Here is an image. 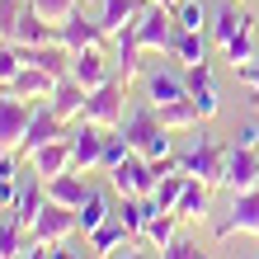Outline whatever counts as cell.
Returning a JSON list of instances; mask_svg holds the SVG:
<instances>
[{
    "mask_svg": "<svg viewBox=\"0 0 259 259\" xmlns=\"http://www.w3.org/2000/svg\"><path fill=\"white\" fill-rule=\"evenodd\" d=\"M118 132L127 137V146L146 160H160L170 156V127L160 123V109H137L127 123H118Z\"/></svg>",
    "mask_w": 259,
    "mask_h": 259,
    "instance_id": "cell-1",
    "label": "cell"
},
{
    "mask_svg": "<svg viewBox=\"0 0 259 259\" xmlns=\"http://www.w3.org/2000/svg\"><path fill=\"white\" fill-rule=\"evenodd\" d=\"M179 170L193 175V179H203L207 189H226V146H217L212 137L198 132L193 151H184V156H179Z\"/></svg>",
    "mask_w": 259,
    "mask_h": 259,
    "instance_id": "cell-2",
    "label": "cell"
},
{
    "mask_svg": "<svg viewBox=\"0 0 259 259\" xmlns=\"http://www.w3.org/2000/svg\"><path fill=\"white\" fill-rule=\"evenodd\" d=\"M160 170H156V160H146V156H132L118 165V170H109V184L123 193V198H156V189H160Z\"/></svg>",
    "mask_w": 259,
    "mask_h": 259,
    "instance_id": "cell-3",
    "label": "cell"
},
{
    "mask_svg": "<svg viewBox=\"0 0 259 259\" xmlns=\"http://www.w3.org/2000/svg\"><path fill=\"white\" fill-rule=\"evenodd\" d=\"M132 28H137L142 52H170L175 48V33H179L175 10H165V5H142V14L132 19Z\"/></svg>",
    "mask_w": 259,
    "mask_h": 259,
    "instance_id": "cell-4",
    "label": "cell"
},
{
    "mask_svg": "<svg viewBox=\"0 0 259 259\" xmlns=\"http://www.w3.org/2000/svg\"><path fill=\"white\" fill-rule=\"evenodd\" d=\"M123 99H127V85L118 80H104L99 90H90V99H85V123H99V127H118L123 123Z\"/></svg>",
    "mask_w": 259,
    "mask_h": 259,
    "instance_id": "cell-5",
    "label": "cell"
},
{
    "mask_svg": "<svg viewBox=\"0 0 259 259\" xmlns=\"http://www.w3.org/2000/svg\"><path fill=\"white\" fill-rule=\"evenodd\" d=\"M66 137H71V170H80V175L99 170V156H104V137H109V127L75 118V127H71Z\"/></svg>",
    "mask_w": 259,
    "mask_h": 259,
    "instance_id": "cell-6",
    "label": "cell"
},
{
    "mask_svg": "<svg viewBox=\"0 0 259 259\" xmlns=\"http://www.w3.org/2000/svg\"><path fill=\"white\" fill-rule=\"evenodd\" d=\"M231 236H259V189L231 193V212L217 222V240H231Z\"/></svg>",
    "mask_w": 259,
    "mask_h": 259,
    "instance_id": "cell-7",
    "label": "cell"
},
{
    "mask_svg": "<svg viewBox=\"0 0 259 259\" xmlns=\"http://www.w3.org/2000/svg\"><path fill=\"white\" fill-rule=\"evenodd\" d=\"M226 189L231 193H250L259 189V146H226Z\"/></svg>",
    "mask_w": 259,
    "mask_h": 259,
    "instance_id": "cell-8",
    "label": "cell"
},
{
    "mask_svg": "<svg viewBox=\"0 0 259 259\" xmlns=\"http://www.w3.org/2000/svg\"><path fill=\"white\" fill-rule=\"evenodd\" d=\"M33 109H38V104L14 99L10 90H0V151L19 146V137L28 132V123H33Z\"/></svg>",
    "mask_w": 259,
    "mask_h": 259,
    "instance_id": "cell-9",
    "label": "cell"
},
{
    "mask_svg": "<svg viewBox=\"0 0 259 259\" xmlns=\"http://www.w3.org/2000/svg\"><path fill=\"white\" fill-rule=\"evenodd\" d=\"M28 236H33L38 245H57V240L75 236V212L48 198V203H42V212L33 217V226H28Z\"/></svg>",
    "mask_w": 259,
    "mask_h": 259,
    "instance_id": "cell-10",
    "label": "cell"
},
{
    "mask_svg": "<svg viewBox=\"0 0 259 259\" xmlns=\"http://www.w3.org/2000/svg\"><path fill=\"white\" fill-rule=\"evenodd\" d=\"M57 137H66V123L52 113V104H38V109H33V123H28V132L19 137V146H14V151L33 160V151H42L48 142H57Z\"/></svg>",
    "mask_w": 259,
    "mask_h": 259,
    "instance_id": "cell-11",
    "label": "cell"
},
{
    "mask_svg": "<svg viewBox=\"0 0 259 259\" xmlns=\"http://www.w3.org/2000/svg\"><path fill=\"white\" fill-rule=\"evenodd\" d=\"M184 85H189V99L198 104V113H203V123L222 113V95H217V85H212V66L207 62L184 66Z\"/></svg>",
    "mask_w": 259,
    "mask_h": 259,
    "instance_id": "cell-12",
    "label": "cell"
},
{
    "mask_svg": "<svg viewBox=\"0 0 259 259\" xmlns=\"http://www.w3.org/2000/svg\"><path fill=\"white\" fill-rule=\"evenodd\" d=\"M109 38L99 24H90L85 14H66L62 24H57V42L62 48H71V52H85V48H99V42Z\"/></svg>",
    "mask_w": 259,
    "mask_h": 259,
    "instance_id": "cell-13",
    "label": "cell"
},
{
    "mask_svg": "<svg viewBox=\"0 0 259 259\" xmlns=\"http://www.w3.org/2000/svg\"><path fill=\"white\" fill-rule=\"evenodd\" d=\"M0 90H10L14 99H28V104H38V99H52V90H57V75H52V71H42V66H24V71L10 80V85H0Z\"/></svg>",
    "mask_w": 259,
    "mask_h": 259,
    "instance_id": "cell-14",
    "label": "cell"
},
{
    "mask_svg": "<svg viewBox=\"0 0 259 259\" xmlns=\"http://www.w3.org/2000/svg\"><path fill=\"white\" fill-rule=\"evenodd\" d=\"M71 80H80L85 90H99L104 80H113L109 75V62L99 57V48H85V52H71Z\"/></svg>",
    "mask_w": 259,
    "mask_h": 259,
    "instance_id": "cell-15",
    "label": "cell"
},
{
    "mask_svg": "<svg viewBox=\"0 0 259 259\" xmlns=\"http://www.w3.org/2000/svg\"><path fill=\"white\" fill-rule=\"evenodd\" d=\"M85 99H90V90H85L80 80H71V75H62L48 104H52V113L62 118V123H71V118H80V113H85Z\"/></svg>",
    "mask_w": 259,
    "mask_h": 259,
    "instance_id": "cell-16",
    "label": "cell"
},
{
    "mask_svg": "<svg viewBox=\"0 0 259 259\" xmlns=\"http://www.w3.org/2000/svg\"><path fill=\"white\" fill-rule=\"evenodd\" d=\"M48 198L62 203V207H71V212H80L85 198H90V184L80 179V170H62L57 179H48Z\"/></svg>",
    "mask_w": 259,
    "mask_h": 259,
    "instance_id": "cell-17",
    "label": "cell"
},
{
    "mask_svg": "<svg viewBox=\"0 0 259 259\" xmlns=\"http://www.w3.org/2000/svg\"><path fill=\"white\" fill-rule=\"evenodd\" d=\"M184 95H189L184 75H175V71H146V99L156 104V109H165V104H175Z\"/></svg>",
    "mask_w": 259,
    "mask_h": 259,
    "instance_id": "cell-18",
    "label": "cell"
},
{
    "mask_svg": "<svg viewBox=\"0 0 259 259\" xmlns=\"http://www.w3.org/2000/svg\"><path fill=\"white\" fill-rule=\"evenodd\" d=\"M113 42H118V80L123 85H132L137 75H142V42H137V28L132 24H123V33H113Z\"/></svg>",
    "mask_w": 259,
    "mask_h": 259,
    "instance_id": "cell-19",
    "label": "cell"
},
{
    "mask_svg": "<svg viewBox=\"0 0 259 259\" xmlns=\"http://www.w3.org/2000/svg\"><path fill=\"white\" fill-rule=\"evenodd\" d=\"M33 165H38L42 184H48V179H57L62 170H71V137H57V142H48L42 151H33Z\"/></svg>",
    "mask_w": 259,
    "mask_h": 259,
    "instance_id": "cell-20",
    "label": "cell"
},
{
    "mask_svg": "<svg viewBox=\"0 0 259 259\" xmlns=\"http://www.w3.org/2000/svg\"><path fill=\"white\" fill-rule=\"evenodd\" d=\"M42 203H48V184H19V193H14V207H10V217L24 226H33V217L42 212Z\"/></svg>",
    "mask_w": 259,
    "mask_h": 259,
    "instance_id": "cell-21",
    "label": "cell"
},
{
    "mask_svg": "<svg viewBox=\"0 0 259 259\" xmlns=\"http://www.w3.org/2000/svg\"><path fill=\"white\" fill-rule=\"evenodd\" d=\"M207 198H212V189L203 184V179H193V175H189V184H184V193H179V203H175V217H184V222H203V217H207Z\"/></svg>",
    "mask_w": 259,
    "mask_h": 259,
    "instance_id": "cell-22",
    "label": "cell"
},
{
    "mask_svg": "<svg viewBox=\"0 0 259 259\" xmlns=\"http://www.w3.org/2000/svg\"><path fill=\"white\" fill-rule=\"evenodd\" d=\"M109 217H113V207H109V198H104L99 189H90V198H85V207L75 212V231H80V236H95V231H99V226L109 222Z\"/></svg>",
    "mask_w": 259,
    "mask_h": 259,
    "instance_id": "cell-23",
    "label": "cell"
},
{
    "mask_svg": "<svg viewBox=\"0 0 259 259\" xmlns=\"http://www.w3.org/2000/svg\"><path fill=\"white\" fill-rule=\"evenodd\" d=\"M137 14H142V0H104V10H99V28L104 33H123V24H132Z\"/></svg>",
    "mask_w": 259,
    "mask_h": 259,
    "instance_id": "cell-24",
    "label": "cell"
},
{
    "mask_svg": "<svg viewBox=\"0 0 259 259\" xmlns=\"http://www.w3.org/2000/svg\"><path fill=\"white\" fill-rule=\"evenodd\" d=\"M184 66H198V62H207V38H203V28H179L175 33V48H170Z\"/></svg>",
    "mask_w": 259,
    "mask_h": 259,
    "instance_id": "cell-25",
    "label": "cell"
},
{
    "mask_svg": "<svg viewBox=\"0 0 259 259\" xmlns=\"http://www.w3.org/2000/svg\"><path fill=\"white\" fill-rule=\"evenodd\" d=\"M127 240H132V236H127V226H123V217L113 212V217L104 222V226H99L95 236H90V250H95V254L104 259V254H113L118 245H127Z\"/></svg>",
    "mask_w": 259,
    "mask_h": 259,
    "instance_id": "cell-26",
    "label": "cell"
},
{
    "mask_svg": "<svg viewBox=\"0 0 259 259\" xmlns=\"http://www.w3.org/2000/svg\"><path fill=\"white\" fill-rule=\"evenodd\" d=\"M160 123L170 127V132H184V127H198V123H203V113H198V104L184 95V99H175V104H165V109H160Z\"/></svg>",
    "mask_w": 259,
    "mask_h": 259,
    "instance_id": "cell-27",
    "label": "cell"
},
{
    "mask_svg": "<svg viewBox=\"0 0 259 259\" xmlns=\"http://www.w3.org/2000/svg\"><path fill=\"white\" fill-rule=\"evenodd\" d=\"M151 212H156V203H151V198H123L118 217H123L127 236H142V231H146V222H151Z\"/></svg>",
    "mask_w": 259,
    "mask_h": 259,
    "instance_id": "cell-28",
    "label": "cell"
},
{
    "mask_svg": "<svg viewBox=\"0 0 259 259\" xmlns=\"http://www.w3.org/2000/svg\"><path fill=\"white\" fill-rule=\"evenodd\" d=\"M245 24H250V14H245V10H236V5H222V10H217V24H212V38H217L222 48H226V42H231V38H236Z\"/></svg>",
    "mask_w": 259,
    "mask_h": 259,
    "instance_id": "cell-29",
    "label": "cell"
},
{
    "mask_svg": "<svg viewBox=\"0 0 259 259\" xmlns=\"http://www.w3.org/2000/svg\"><path fill=\"white\" fill-rule=\"evenodd\" d=\"M184 184H189L184 170H170V175H165L160 189H156V198H151V203H156V212H175V203H179V193H184Z\"/></svg>",
    "mask_w": 259,
    "mask_h": 259,
    "instance_id": "cell-30",
    "label": "cell"
},
{
    "mask_svg": "<svg viewBox=\"0 0 259 259\" xmlns=\"http://www.w3.org/2000/svg\"><path fill=\"white\" fill-rule=\"evenodd\" d=\"M175 212H151V222H146V245H156V250H165V245H170V240H175Z\"/></svg>",
    "mask_w": 259,
    "mask_h": 259,
    "instance_id": "cell-31",
    "label": "cell"
},
{
    "mask_svg": "<svg viewBox=\"0 0 259 259\" xmlns=\"http://www.w3.org/2000/svg\"><path fill=\"white\" fill-rule=\"evenodd\" d=\"M127 156H132V146H127V137L109 127V137H104V156H99V170L109 175V170H118V165H123Z\"/></svg>",
    "mask_w": 259,
    "mask_h": 259,
    "instance_id": "cell-32",
    "label": "cell"
},
{
    "mask_svg": "<svg viewBox=\"0 0 259 259\" xmlns=\"http://www.w3.org/2000/svg\"><path fill=\"white\" fill-rule=\"evenodd\" d=\"M19 71H24V48L10 42V38H0V85H10Z\"/></svg>",
    "mask_w": 259,
    "mask_h": 259,
    "instance_id": "cell-33",
    "label": "cell"
},
{
    "mask_svg": "<svg viewBox=\"0 0 259 259\" xmlns=\"http://www.w3.org/2000/svg\"><path fill=\"white\" fill-rule=\"evenodd\" d=\"M250 57H254V24H245L231 42H226V62H231V66H245Z\"/></svg>",
    "mask_w": 259,
    "mask_h": 259,
    "instance_id": "cell-34",
    "label": "cell"
},
{
    "mask_svg": "<svg viewBox=\"0 0 259 259\" xmlns=\"http://www.w3.org/2000/svg\"><path fill=\"white\" fill-rule=\"evenodd\" d=\"M175 24H179V28H203V24H207L203 0H179V5H175Z\"/></svg>",
    "mask_w": 259,
    "mask_h": 259,
    "instance_id": "cell-35",
    "label": "cell"
},
{
    "mask_svg": "<svg viewBox=\"0 0 259 259\" xmlns=\"http://www.w3.org/2000/svg\"><path fill=\"white\" fill-rule=\"evenodd\" d=\"M28 5H33L48 24H62L66 14H75V5H80V0H28Z\"/></svg>",
    "mask_w": 259,
    "mask_h": 259,
    "instance_id": "cell-36",
    "label": "cell"
},
{
    "mask_svg": "<svg viewBox=\"0 0 259 259\" xmlns=\"http://www.w3.org/2000/svg\"><path fill=\"white\" fill-rule=\"evenodd\" d=\"M160 259H207V254L198 250V240H184V236H175L170 245L160 250Z\"/></svg>",
    "mask_w": 259,
    "mask_h": 259,
    "instance_id": "cell-37",
    "label": "cell"
},
{
    "mask_svg": "<svg viewBox=\"0 0 259 259\" xmlns=\"http://www.w3.org/2000/svg\"><path fill=\"white\" fill-rule=\"evenodd\" d=\"M236 80L245 85V90H259V57H250L245 66H236Z\"/></svg>",
    "mask_w": 259,
    "mask_h": 259,
    "instance_id": "cell-38",
    "label": "cell"
},
{
    "mask_svg": "<svg viewBox=\"0 0 259 259\" xmlns=\"http://www.w3.org/2000/svg\"><path fill=\"white\" fill-rule=\"evenodd\" d=\"M104 259H156L151 250H137V245H118L113 254H104Z\"/></svg>",
    "mask_w": 259,
    "mask_h": 259,
    "instance_id": "cell-39",
    "label": "cell"
},
{
    "mask_svg": "<svg viewBox=\"0 0 259 259\" xmlns=\"http://www.w3.org/2000/svg\"><path fill=\"white\" fill-rule=\"evenodd\" d=\"M236 142L240 146H259V123H245V127L236 132Z\"/></svg>",
    "mask_w": 259,
    "mask_h": 259,
    "instance_id": "cell-40",
    "label": "cell"
},
{
    "mask_svg": "<svg viewBox=\"0 0 259 259\" xmlns=\"http://www.w3.org/2000/svg\"><path fill=\"white\" fill-rule=\"evenodd\" d=\"M19 259H52V245H38V240H33V245H28Z\"/></svg>",
    "mask_w": 259,
    "mask_h": 259,
    "instance_id": "cell-41",
    "label": "cell"
},
{
    "mask_svg": "<svg viewBox=\"0 0 259 259\" xmlns=\"http://www.w3.org/2000/svg\"><path fill=\"white\" fill-rule=\"evenodd\" d=\"M52 259H80V250H71V245H62V240H57V245H52Z\"/></svg>",
    "mask_w": 259,
    "mask_h": 259,
    "instance_id": "cell-42",
    "label": "cell"
},
{
    "mask_svg": "<svg viewBox=\"0 0 259 259\" xmlns=\"http://www.w3.org/2000/svg\"><path fill=\"white\" fill-rule=\"evenodd\" d=\"M146 5H165V10H175V5H179V0H146Z\"/></svg>",
    "mask_w": 259,
    "mask_h": 259,
    "instance_id": "cell-43",
    "label": "cell"
},
{
    "mask_svg": "<svg viewBox=\"0 0 259 259\" xmlns=\"http://www.w3.org/2000/svg\"><path fill=\"white\" fill-rule=\"evenodd\" d=\"M250 104H259V90H250Z\"/></svg>",
    "mask_w": 259,
    "mask_h": 259,
    "instance_id": "cell-44",
    "label": "cell"
},
{
    "mask_svg": "<svg viewBox=\"0 0 259 259\" xmlns=\"http://www.w3.org/2000/svg\"><path fill=\"white\" fill-rule=\"evenodd\" d=\"M0 38H5V33H0Z\"/></svg>",
    "mask_w": 259,
    "mask_h": 259,
    "instance_id": "cell-45",
    "label": "cell"
}]
</instances>
